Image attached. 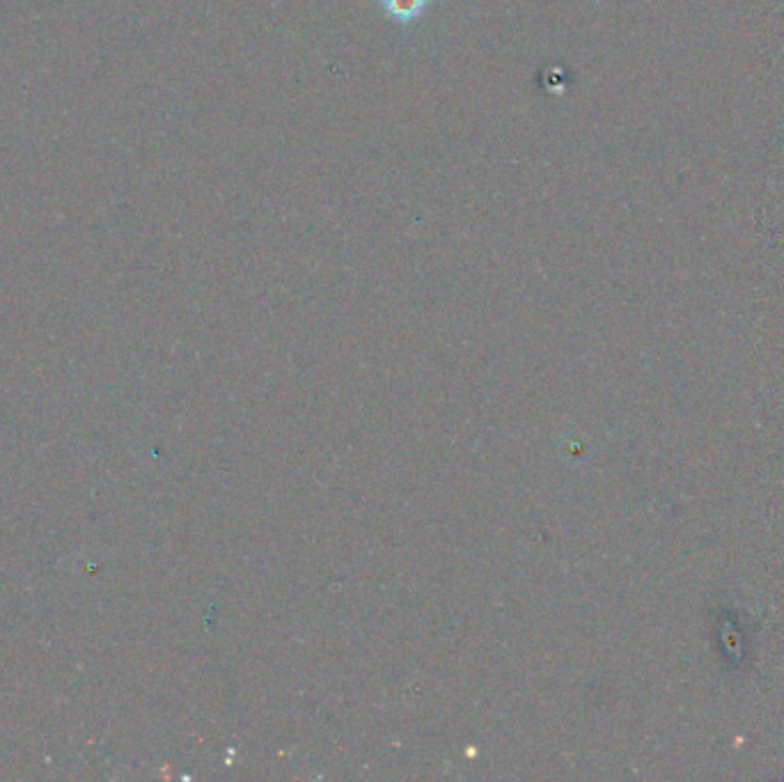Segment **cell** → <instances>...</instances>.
Masks as SVG:
<instances>
[{
  "mask_svg": "<svg viewBox=\"0 0 784 782\" xmlns=\"http://www.w3.org/2000/svg\"><path fill=\"white\" fill-rule=\"evenodd\" d=\"M378 5L399 25H411L424 16L429 0H378Z\"/></svg>",
  "mask_w": 784,
  "mask_h": 782,
  "instance_id": "obj_1",
  "label": "cell"
}]
</instances>
